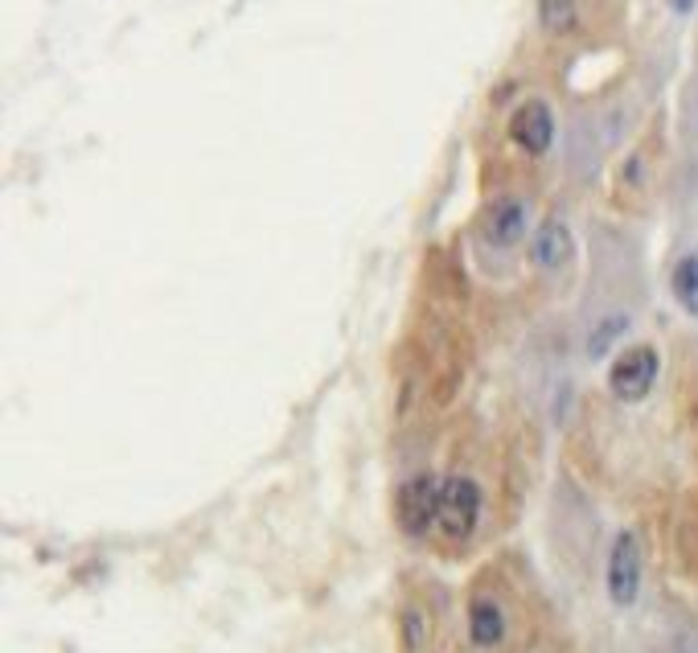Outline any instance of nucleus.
Here are the masks:
<instances>
[{"label": "nucleus", "instance_id": "nucleus-7", "mask_svg": "<svg viewBox=\"0 0 698 653\" xmlns=\"http://www.w3.org/2000/svg\"><path fill=\"white\" fill-rule=\"evenodd\" d=\"M576 251V239H571V227L564 218H547L542 227L530 239V259H535L542 272H559L567 259Z\"/></svg>", "mask_w": 698, "mask_h": 653}, {"label": "nucleus", "instance_id": "nucleus-5", "mask_svg": "<svg viewBox=\"0 0 698 653\" xmlns=\"http://www.w3.org/2000/svg\"><path fill=\"white\" fill-rule=\"evenodd\" d=\"M510 140L530 157H542V152L555 144V115L542 99H526L522 108L510 115Z\"/></svg>", "mask_w": 698, "mask_h": 653}, {"label": "nucleus", "instance_id": "nucleus-10", "mask_svg": "<svg viewBox=\"0 0 698 653\" xmlns=\"http://www.w3.org/2000/svg\"><path fill=\"white\" fill-rule=\"evenodd\" d=\"M538 21L547 33H571L579 26L576 0H538Z\"/></svg>", "mask_w": 698, "mask_h": 653}, {"label": "nucleus", "instance_id": "nucleus-8", "mask_svg": "<svg viewBox=\"0 0 698 653\" xmlns=\"http://www.w3.org/2000/svg\"><path fill=\"white\" fill-rule=\"evenodd\" d=\"M469 641L477 650H497L506 641V609L497 596H472L469 604Z\"/></svg>", "mask_w": 698, "mask_h": 653}, {"label": "nucleus", "instance_id": "nucleus-11", "mask_svg": "<svg viewBox=\"0 0 698 653\" xmlns=\"http://www.w3.org/2000/svg\"><path fill=\"white\" fill-rule=\"evenodd\" d=\"M403 641H407V650L416 653V650H423V641L431 637V621H428V613L419 609V604H407L403 609Z\"/></svg>", "mask_w": 698, "mask_h": 653}, {"label": "nucleus", "instance_id": "nucleus-2", "mask_svg": "<svg viewBox=\"0 0 698 653\" xmlns=\"http://www.w3.org/2000/svg\"><path fill=\"white\" fill-rule=\"evenodd\" d=\"M440 490L443 476L436 473H416L411 481H403V490L395 498V522L407 539H423L440 518Z\"/></svg>", "mask_w": 698, "mask_h": 653}, {"label": "nucleus", "instance_id": "nucleus-9", "mask_svg": "<svg viewBox=\"0 0 698 653\" xmlns=\"http://www.w3.org/2000/svg\"><path fill=\"white\" fill-rule=\"evenodd\" d=\"M670 292H674V300L682 304L686 313L698 317V251H690V255H682L678 263H674Z\"/></svg>", "mask_w": 698, "mask_h": 653}, {"label": "nucleus", "instance_id": "nucleus-3", "mask_svg": "<svg viewBox=\"0 0 698 653\" xmlns=\"http://www.w3.org/2000/svg\"><path fill=\"white\" fill-rule=\"evenodd\" d=\"M641 572H645V559H641V543L632 531H620L608 546V567H605V587L608 600L617 609H629L641 596Z\"/></svg>", "mask_w": 698, "mask_h": 653}, {"label": "nucleus", "instance_id": "nucleus-4", "mask_svg": "<svg viewBox=\"0 0 698 653\" xmlns=\"http://www.w3.org/2000/svg\"><path fill=\"white\" fill-rule=\"evenodd\" d=\"M658 374H661L658 350H654V345H629V350L612 362V370H608V391H612L620 403H641V399L654 391Z\"/></svg>", "mask_w": 698, "mask_h": 653}, {"label": "nucleus", "instance_id": "nucleus-6", "mask_svg": "<svg viewBox=\"0 0 698 653\" xmlns=\"http://www.w3.org/2000/svg\"><path fill=\"white\" fill-rule=\"evenodd\" d=\"M530 231V202L526 198H497L485 214V239L493 247H513L522 243V234Z\"/></svg>", "mask_w": 698, "mask_h": 653}, {"label": "nucleus", "instance_id": "nucleus-12", "mask_svg": "<svg viewBox=\"0 0 698 653\" xmlns=\"http://www.w3.org/2000/svg\"><path fill=\"white\" fill-rule=\"evenodd\" d=\"M674 9H678V13H690V9H695V0H670Z\"/></svg>", "mask_w": 698, "mask_h": 653}, {"label": "nucleus", "instance_id": "nucleus-1", "mask_svg": "<svg viewBox=\"0 0 698 653\" xmlns=\"http://www.w3.org/2000/svg\"><path fill=\"white\" fill-rule=\"evenodd\" d=\"M477 522H481V485L465 473L443 476L436 531H440L448 543H465V539H472Z\"/></svg>", "mask_w": 698, "mask_h": 653}]
</instances>
